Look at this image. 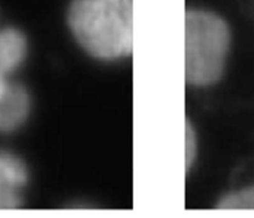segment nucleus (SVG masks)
<instances>
[{
  "instance_id": "39448f33",
  "label": "nucleus",
  "mask_w": 254,
  "mask_h": 218,
  "mask_svg": "<svg viewBox=\"0 0 254 218\" xmlns=\"http://www.w3.org/2000/svg\"><path fill=\"white\" fill-rule=\"evenodd\" d=\"M26 55V39L16 29L0 30V73L8 75Z\"/></svg>"
},
{
  "instance_id": "20e7f679",
  "label": "nucleus",
  "mask_w": 254,
  "mask_h": 218,
  "mask_svg": "<svg viewBox=\"0 0 254 218\" xmlns=\"http://www.w3.org/2000/svg\"><path fill=\"white\" fill-rule=\"evenodd\" d=\"M30 110V99L20 85L9 84L0 95V132L8 134L24 124Z\"/></svg>"
},
{
  "instance_id": "f257e3e1",
  "label": "nucleus",
  "mask_w": 254,
  "mask_h": 218,
  "mask_svg": "<svg viewBox=\"0 0 254 218\" xmlns=\"http://www.w3.org/2000/svg\"><path fill=\"white\" fill-rule=\"evenodd\" d=\"M70 29L95 58L114 60L130 55L133 45V0H72Z\"/></svg>"
},
{
  "instance_id": "7ed1b4c3",
  "label": "nucleus",
  "mask_w": 254,
  "mask_h": 218,
  "mask_svg": "<svg viewBox=\"0 0 254 218\" xmlns=\"http://www.w3.org/2000/svg\"><path fill=\"white\" fill-rule=\"evenodd\" d=\"M28 170L20 158L0 151V211H13L23 202Z\"/></svg>"
},
{
  "instance_id": "6e6552de",
  "label": "nucleus",
  "mask_w": 254,
  "mask_h": 218,
  "mask_svg": "<svg viewBox=\"0 0 254 218\" xmlns=\"http://www.w3.org/2000/svg\"><path fill=\"white\" fill-rule=\"evenodd\" d=\"M8 85H9V82L6 81V75L3 74V73H0V95L5 91V89L8 87Z\"/></svg>"
},
{
  "instance_id": "423d86ee",
  "label": "nucleus",
  "mask_w": 254,
  "mask_h": 218,
  "mask_svg": "<svg viewBox=\"0 0 254 218\" xmlns=\"http://www.w3.org/2000/svg\"><path fill=\"white\" fill-rule=\"evenodd\" d=\"M218 208L228 211L254 210V186L227 195L219 201Z\"/></svg>"
},
{
  "instance_id": "f03ea898",
  "label": "nucleus",
  "mask_w": 254,
  "mask_h": 218,
  "mask_svg": "<svg viewBox=\"0 0 254 218\" xmlns=\"http://www.w3.org/2000/svg\"><path fill=\"white\" fill-rule=\"evenodd\" d=\"M229 43L228 25L218 15L202 10L186 13V80L196 86H208L218 81L223 74Z\"/></svg>"
},
{
  "instance_id": "0eeeda50",
  "label": "nucleus",
  "mask_w": 254,
  "mask_h": 218,
  "mask_svg": "<svg viewBox=\"0 0 254 218\" xmlns=\"http://www.w3.org/2000/svg\"><path fill=\"white\" fill-rule=\"evenodd\" d=\"M197 148H198V142H197V135L193 126L190 122H186V134H185V160H186V170L192 166L194 162V158L197 156Z\"/></svg>"
}]
</instances>
